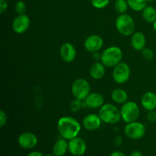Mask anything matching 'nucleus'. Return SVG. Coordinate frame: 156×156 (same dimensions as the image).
I'll return each mask as SVG.
<instances>
[{
  "instance_id": "1",
  "label": "nucleus",
  "mask_w": 156,
  "mask_h": 156,
  "mask_svg": "<svg viewBox=\"0 0 156 156\" xmlns=\"http://www.w3.org/2000/svg\"><path fill=\"white\" fill-rule=\"evenodd\" d=\"M81 128L82 126L79 122L72 117H62L58 120V131L62 138L67 140L77 137Z\"/></svg>"
},
{
  "instance_id": "2",
  "label": "nucleus",
  "mask_w": 156,
  "mask_h": 156,
  "mask_svg": "<svg viewBox=\"0 0 156 156\" xmlns=\"http://www.w3.org/2000/svg\"><path fill=\"white\" fill-rule=\"evenodd\" d=\"M98 115L104 123L108 124H116L122 118L120 110L113 104H105L99 110Z\"/></svg>"
},
{
  "instance_id": "3",
  "label": "nucleus",
  "mask_w": 156,
  "mask_h": 156,
  "mask_svg": "<svg viewBox=\"0 0 156 156\" xmlns=\"http://www.w3.org/2000/svg\"><path fill=\"white\" fill-rule=\"evenodd\" d=\"M123 59V51L118 47H108L104 50L101 53V62L105 66V67L108 68H114L115 66L121 62Z\"/></svg>"
},
{
  "instance_id": "4",
  "label": "nucleus",
  "mask_w": 156,
  "mask_h": 156,
  "mask_svg": "<svg viewBox=\"0 0 156 156\" xmlns=\"http://www.w3.org/2000/svg\"><path fill=\"white\" fill-rule=\"evenodd\" d=\"M115 25L119 33L125 37L132 36L135 33V21L128 14H120L116 18Z\"/></svg>"
},
{
  "instance_id": "5",
  "label": "nucleus",
  "mask_w": 156,
  "mask_h": 156,
  "mask_svg": "<svg viewBox=\"0 0 156 156\" xmlns=\"http://www.w3.org/2000/svg\"><path fill=\"white\" fill-rule=\"evenodd\" d=\"M120 114H121V117L123 121L128 123L136 121L137 119L140 117V110L136 102L127 101L126 103L122 105Z\"/></svg>"
},
{
  "instance_id": "6",
  "label": "nucleus",
  "mask_w": 156,
  "mask_h": 156,
  "mask_svg": "<svg viewBox=\"0 0 156 156\" xmlns=\"http://www.w3.org/2000/svg\"><path fill=\"white\" fill-rule=\"evenodd\" d=\"M90 91L91 86L89 82L85 79H78L72 84L71 91L75 98L79 99L81 101L85 100L90 94Z\"/></svg>"
},
{
  "instance_id": "7",
  "label": "nucleus",
  "mask_w": 156,
  "mask_h": 156,
  "mask_svg": "<svg viewBox=\"0 0 156 156\" xmlns=\"http://www.w3.org/2000/svg\"><path fill=\"white\" fill-rule=\"evenodd\" d=\"M124 133L131 140H140L146 134V126L138 121L128 123L124 127Z\"/></svg>"
},
{
  "instance_id": "8",
  "label": "nucleus",
  "mask_w": 156,
  "mask_h": 156,
  "mask_svg": "<svg viewBox=\"0 0 156 156\" xmlns=\"http://www.w3.org/2000/svg\"><path fill=\"white\" fill-rule=\"evenodd\" d=\"M130 76V68L126 62H120L114 67L112 77L117 84H124L129 80Z\"/></svg>"
},
{
  "instance_id": "9",
  "label": "nucleus",
  "mask_w": 156,
  "mask_h": 156,
  "mask_svg": "<svg viewBox=\"0 0 156 156\" xmlns=\"http://www.w3.org/2000/svg\"><path fill=\"white\" fill-rule=\"evenodd\" d=\"M30 25V18L25 14L18 15L12 22V29L15 33L21 34L27 31Z\"/></svg>"
},
{
  "instance_id": "10",
  "label": "nucleus",
  "mask_w": 156,
  "mask_h": 156,
  "mask_svg": "<svg viewBox=\"0 0 156 156\" xmlns=\"http://www.w3.org/2000/svg\"><path fill=\"white\" fill-rule=\"evenodd\" d=\"M104 45V40L101 36L93 34L88 37L84 42V47L88 52L91 53L98 52Z\"/></svg>"
},
{
  "instance_id": "11",
  "label": "nucleus",
  "mask_w": 156,
  "mask_h": 156,
  "mask_svg": "<svg viewBox=\"0 0 156 156\" xmlns=\"http://www.w3.org/2000/svg\"><path fill=\"white\" fill-rule=\"evenodd\" d=\"M87 146L84 140L80 137H75L69 142V151L74 156H82L85 153Z\"/></svg>"
},
{
  "instance_id": "12",
  "label": "nucleus",
  "mask_w": 156,
  "mask_h": 156,
  "mask_svg": "<svg viewBox=\"0 0 156 156\" xmlns=\"http://www.w3.org/2000/svg\"><path fill=\"white\" fill-rule=\"evenodd\" d=\"M18 144L21 147L25 149H33L38 143L37 136L34 133L30 132L22 133L18 136Z\"/></svg>"
},
{
  "instance_id": "13",
  "label": "nucleus",
  "mask_w": 156,
  "mask_h": 156,
  "mask_svg": "<svg viewBox=\"0 0 156 156\" xmlns=\"http://www.w3.org/2000/svg\"><path fill=\"white\" fill-rule=\"evenodd\" d=\"M101 119L99 115L95 114H90L85 116L82 120L84 128L88 131H94L98 129L101 125Z\"/></svg>"
},
{
  "instance_id": "14",
  "label": "nucleus",
  "mask_w": 156,
  "mask_h": 156,
  "mask_svg": "<svg viewBox=\"0 0 156 156\" xmlns=\"http://www.w3.org/2000/svg\"><path fill=\"white\" fill-rule=\"evenodd\" d=\"M60 56L66 62H72L76 57V50L70 43H64L60 47Z\"/></svg>"
},
{
  "instance_id": "15",
  "label": "nucleus",
  "mask_w": 156,
  "mask_h": 156,
  "mask_svg": "<svg viewBox=\"0 0 156 156\" xmlns=\"http://www.w3.org/2000/svg\"><path fill=\"white\" fill-rule=\"evenodd\" d=\"M85 106L91 109L101 108L105 105L104 96L100 93H90L88 97L85 99Z\"/></svg>"
},
{
  "instance_id": "16",
  "label": "nucleus",
  "mask_w": 156,
  "mask_h": 156,
  "mask_svg": "<svg viewBox=\"0 0 156 156\" xmlns=\"http://www.w3.org/2000/svg\"><path fill=\"white\" fill-rule=\"evenodd\" d=\"M141 105L146 111H154L156 108V94L152 91H147L141 98Z\"/></svg>"
},
{
  "instance_id": "17",
  "label": "nucleus",
  "mask_w": 156,
  "mask_h": 156,
  "mask_svg": "<svg viewBox=\"0 0 156 156\" xmlns=\"http://www.w3.org/2000/svg\"><path fill=\"white\" fill-rule=\"evenodd\" d=\"M146 38L142 32H135L131 36V46L136 51H142L146 48Z\"/></svg>"
},
{
  "instance_id": "18",
  "label": "nucleus",
  "mask_w": 156,
  "mask_h": 156,
  "mask_svg": "<svg viewBox=\"0 0 156 156\" xmlns=\"http://www.w3.org/2000/svg\"><path fill=\"white\" fill-rule=\"evenodd\" d=\"M69 150V142L62 138L58 140L53 146V154L56 156H63Z\"/></svg>"
},
{
  "instance_id": "19",
  "label": "nucleus",
  "mask_w": 156,
  "mask_h": 156,
  "mask_svg": "<svg viewBox=\"0 0 156 156\" xmlns=\"http://www.w3.org/2000/svg\"><path fill=\"white\" fill-rule=\"evenodd\" d=\"M105 75V66L101 62H96L90 69V76L95 80H100Z\"/></svg>"
},
{
  "instance_id": "20",
  "label": "nucleus",
  "mask_w": 156,
  "mask_h": 156,
  "mask_svg": "<svg viewBox=\"0 0 156 156\" xmlns=\"http://www.w3.org/2000/svg\"><path fill=\"white\" fill-rule=\"evenodd\" d=\"M111 98L115 103L123 105L128 101V94L122 88H116L111 93Z\"/></svg>"
},
{
  "instance_id": "21",
  "label": "nucleus",
  "mask_w": 156,
  "mask_h": 156,
  "mask_svg": "<svg viewBox=\"0 0 156 156\" xmlns=\"http://www.w3.org/2000/svg\"><path fill=\"white\" fill-rule=\"evenodd\" d=\"M143 18L146 22L153 23L156 20V9L153 6L147 5L143 10Z\"/></svg>"
},
{
  "instance_id": "22",
  "label": "nucleus",
  "mask_w": 156,
  "mask_h": 156,
  "mask_svg": "<svg viewBox=\"0 0 156 156\" xmlns=\"http://www.w3.org/2000/svg\"><path fill=\"white\" fill-rule=\"evenodd\" d=\"M129 7L135 12L143 11L146 7L147 0H126Z\"/></svg>"
},
{
  "instance_id": "23",
  "label": "nucleus",
  "mask_w": 156,
  "mask_h": 156,
  "mask_svg": "<svg viewBox=\"0 0 156 156\" xmlns=\"http://www.w3.org/2000/svg\"><path fill=\"white\" fill-rule=\"evenodd\" d=\"M129 5L126 0H116L114 3V8L116 11L120 14H125L127 12Z\"/></svg>"
},
{
  "instance_id": "24",
  "label": "nucleus",
  "mask_w": 156,
  "mask_h": 156,
  "mask_svg": "<svg viewBox=\"0 0 156 156\" xmlns=\"http://www.w3.org/2000/svg\"><path fill=\"white\" fill-rule=\"evenodd\" d=\"M93 7L97 9H105L110 3V0H91Z\"/></svg>"
},
{
  "instance_id": "25",
  "label": "nucleus",
  "mask_w": 156,
  "mask_h": 156,
  "mask_svg": "<svg viewBox=\"0 0 156 156\" xmlns=\"http://www.w3.org/2000/svg\"><path fill=\"white\" fill-rule=\"evenodd\" d=\"M82 105H83V103L82 102V101L75 98L70 103V110L73 112H78L82 108Z\"/></svg>"
},
{
  "instance_id": "26",
  "label": "nucleus",
  "mask_w": 156,
  "mask_h": 156,
  "mask_svg": "<svg viewBox=\"0 0 156 156\" xmlns=\"http://www.w3.org/2000/svg\"><path fill=\"white\" fill-rule=\"evenodd\" d=\"M15 10L17 14L18 15H22V14H24L26 10V5L25 3L24 2L21 0H19V1L16 2L15 5Z\"/></svg>"
},
{
  "instance_id": "27",
  "label": "nucleus",
  "mask_w": 156,
  "mask_h": 156,
  "mask_svg": "<svg viewBox=\"0 0 156 156\" xmlns=\"http://www.w3.org/2000/svg\"><path fill=\"white\" fill-rule=\"evenodd\" d=\"M142 55L146 60L150 61L154 58V52L150 48H144L142 50Z\"/></svg>"
},
{
  "instance_id": "28",
  "label": "nucleus",
  "mask_w": 156,
  "mask_h": 156,
  "mask_svg": "<svg viewBox=\"0 0 156 156\" xmlns=\"http://www.w3.org/2000/svg\"><path fill=\"white\" fill-rule=\"evenodd\" d=\"M7 123V115L3 111H0V126L3 127Z\"/></svg>"
},
{
  "instance_id": "29",
  "label": "nucleus",
  "mask_w": 156,
  "mask_h": 156,
  "mask_svg": "<svg viewBox=\"0 0 156 156\" xmlns=\"http://www.w3.org/2000/svg\"><path fill=\"white\" fill-rule=\"evenodd\" d=\"M147 120L148 121L151 122V123H154L156 121V112L155 110L149 111L147 114Z\"/></svg>"
},
{
  "instance_id": "30",
  "label": "nucleus",
  "mask_w": 156,
  "mask_h": 156,
  "mask_svg": "<svg viewBox=\"0 0 156 156\" xmlns=\"http://www.w3.org/2000/svg\"><path fill=\"white\" fill-rule=\"evenodd\" d=\"M8 8V2L6 0H0V14H3Z\"/></svg>"
},
{
  "instance_id": "31",
  "label": "nucleus",
  "mask_w": 156,
  "mask_h": 156,
  "mask_svg": "<svg viewBox=\"0 0 156 156\" xmlns=\"http://www.w3.org/2000/svg\"><path fill=\"white\" fill-rule=\"evenodd\" d=\"M92 58L96 61V62H98V60H101V53H99L98 52L92 53Z\"/></svg>"
},
{
  "instance_id": "32",
  "label": "nucleus",
  "mask_w": 156,
  "mask_h": 156,
  "mask_svg": "<svg viewBox=\"0 0 156 156\" xmlns=\"http://www.w3.org/2000/svg\"><path fill=\"white\" fill-rule=\"evenodd\" d=\"M27 156H44L43 153L39 151H33V152H30V153L27 155Z\"/></svg>"
},
{
  "instance_id": "33",
  "label": "nucleus",
  "mask_w": 156,
  "mask_h": 156,
  "mask_svg": "<svg viewBox=\"0 0 156 156\" xmlns=\"http://www.w3.org/2000/svg\"><path fill=\"white\" fill-rule=\"evenodd\" d=\"M110 156H126V155L120 151H115V152H113Z\"/></svg>"
},
{
  "instance_id": "34",
  "label": "nucleus",
  "mask_w": 156,
  "mask_h": 156,
  "mask_svg": "<svg viewBox=\"0 0 156 156\" xmlns=\"http://www.w3.org/2000/svg\"><path fill=\"white\" fill-rule=\"evenodd\" d=\"M129 156H143V154H142L141 152H140V151H134V152H133L132 153L130 154V155Z\"/></svg>"
},
{
  "instance_id": "35",
  "label": "nucleus",
  "mask_w": 156,
  "mask_h": 156,
  "mask_svg": "<svg viewBox=\"0 0 156 156\" xmlns=\"http://www.w3.org/2000/svg\"><path fill=\"white\" fill-rule=\"evenodd\" d=\"M152 24H153V28H154V30H155L156 31V20L155 21H154L153 23H152Z\"/></svg>"
},
{
  "instance_id": "36",
  "label": "nucleus",
  "mask_w": 156,
  "mask_h": 156,
  "mask_svg": "<svg viewBox=\"0 0 156 156\" xmlns=\"http://www.w3.org/2000/svg\"><path fill=\"white\" fill-rule=\"evenodd\" d=\"M44 156H56V155H45Z\"/></svg>"
},
{
  "instance_id": "37",
  "label": "nucleus",
  "mask_w": 156,
  "mask_h": 156,
  "mask_svg": "<svg viewBox=\"0 0 156 156\" xmlns=\"http://www.w3.org/2000/svg\"><path fill=\"white\" fill-rule=\"evenodd\" d=\"M152 1H153V0H147V2H152Z\"/></svg>"
}]
</instances>
